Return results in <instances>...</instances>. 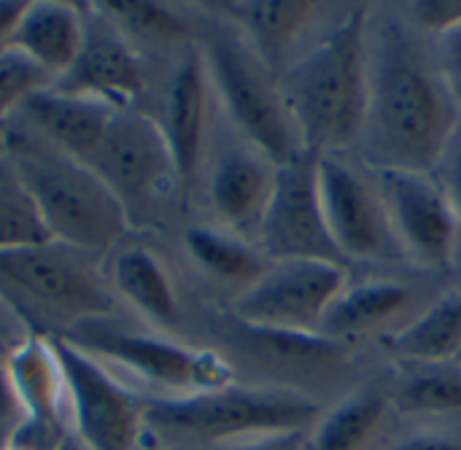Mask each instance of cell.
Wrapping results in <instances>:
<instances>
[{
  "label": "cell",
  "mask_w": 461,
  "mask_h": 450,
  "mask_svg": "<svg viewBox=\"0 0 461 450\" xmlns=\"http://www.w3.org/2000/svg\"><path fill=\"white\" fill-rule=\"evenodd\" d=\"M461 122L432 38L400 5L370 3L367 14V113L357 154L375 170L432 173Z\"/></svg>",
  "instance_id": "6da1fadb"
},
{
  "label": "cell",
  "mask_w": 461,
  "mask_h": 450,
  "mask_svg": "<svg viewBox=\"0 0 461 450\" xmlns=\"http://www.w3.org/2000/svg\"><path fill=\"white\" fill-rule=\"evenodd\" d=\"M367 14L370 3L340 5L332 24L281 76L303 146L313 154L359 146L367 113Z\"/></svg>",
  "instance_id": "7a4b0ae2"
},
{
  "label": "cell",
  "mask_w": 461,
  "mask_h": 450,
  "mask_svg": "<svg viewBox=\"0 0 461 450\" xmlns=\"http://www.w3.org/2000/svg\"><path fill=\"white\" fill-rule=\"evenodd\" d=\"M3 157L30 192L54 243L103 256L127 238L130 219L122 202L86 162L54 148L16 119L5 122Z\"/></svg>",
  "instance_id": "3957f363"
},
{
  "label": "cell",
  "mask_w": 461,
  "mask_h": 450,
  "mask_svg": "<svg viewBox=\"0 0 461 450\" xmlns=\"http://www.w3.org/2000/svg\"><path fill=\"white\" fill-rule=\"evenodd\" d=\"M197 19V49L221 119L276 165L303 151L300 130L289 111L281 76L251 49V43L211 5Z\"/></svg>",
  "instance_id": "277c9868"
},
{
  "label": "cell",
  "mask_w": 461,
  "mask_h": 450,
  "mask_svg": "<svg viewBox=\"0 0 461 450\" xmlns=\"http://www.w3.org/2000/svg\"><path fill=\"white\" fill-rule=\"evenodd\" d=\"M324 408L294 392L232 381L181 400H146V435L165 448L213 450L265 432L311 429Z\"/></svg>",
  "instance_id": "5b68a950"
},
{
  "label": "cell",
  "mask_w": 461,
  "mask_h": 450,
  "mask_svg": "<svg viewBox=\"0 0 461 450\" xmlns=\"http://www.w3.org/2000/svg\"><path fill=\"white\" fill-rule=\"evenodd\" d=\"M62 338L103 367H116L135 383L149 386L154 392L149 400H181L238 381L232 364L213 348L124 329L105 319L76 324Z\"/></svg>",
  "instance_id": "8992f818"
},
{
  "label": "cell",
  "mask_w": 461,
  "mask_h": 450,
  "mask_svg": "<svg viewBox=\"0 0 461 450\" xmlns=\"http://www.w3.org/2000/svg\"><path fill=\"white\" fill-rule=\"evenodd\" d=\"M319 197L330 238L354 270L408 267L392 232L375 170L357 154H316Z\"/></svg>",
  "instance_id": "52a82bcc"
},
{
  "label": "cell",
  "mask_w": 461,
  "mask_h": 450,
  "mask_svg": "<svg viewBox=\"0 0 461 450\" xmlns=\"http://www.w3.org/2000/svg\"><path fill=\"white\" fill-rule=\"evenodd\" d=\"M0 292L41 316L65 321L68 329L113 310L108 275L95 256L54 240L0 254Z\"/></svg>",
  "instance_id": "ba28073f"
},
{
  "label": "cell",
  "mask_w": 461,
  "mask_h": 450,
  "mask_svg": "<svg viewBox=\"0 0 461 450\" xmlns=\"http://www.w3.org/2000/svg\"><path fill=\"white\" fill-rule=\"evenodd\" d=\"M86 165L122 202L130 221L135 213H154L170 200L184 208L176 165L159 122L140 108H119L111 116Z\"/></svg>",
  "instance_id": "9c48e42d"
},
{
  "label": "cell",
  "mask_w": 461,
  "mask_h": 450,
  "mask_svg": "<svg viewBox=\"0 0 461 450\" xmlns=\"http://www.w3.org/2000/svg\"><path fill=\"white\" fill-rule=\"evenodd\" d=\"M351 270L335 262L284 259L230 302V316L254 329L286 335H321L330 308L348 284Z\"/></svg>",
  "instance_id": "30bf717a"
},
{
  "label": "cell",
  "mask_w": 461,
  "mask_h": 450,
  "mask_svg": "<svg viewBox=\"0 0 461 450\" xmlns=\"http://www.w3.org/2000/svg\"><path fill=\"white\" fill-rule=\"evenodd\" d=\"M429 278L435 275L411 267L362 270V275L351 273L327 313L321 338L351 351H362L365 346L378 348L408 327L443 292L435 289Z\"/></svg>",
  "instance_id": "8fae6325"
},
{
  "label": "cell",
  "mask_w": 461,
  "mask_h": 450,
  "mask_svg": "<svg viewBox=\"0 0 461 450\" xmlns=\"http://www.w3.org/2000/svg\"><path fill=\"white\" fill-rule=\"evenodd\" d=\"M54 346L68 386L70 435L86 450L140 448L146 440V400L65 338H54Z\"/></svg>",
  "instance_id": "7c38bea8"
},
{
  "label": "cell",
  "mask_w": 461,
  "mask_h": 450,
  "mask_svg": "<svg viewBox=\"0 0 461 450\" xmlns=\"http://www.w3.org/2000/svg\"><path fill=\"white\" fill-rule=\"evenodd\" d=\"M375 176L405 265L427 275H448L456 262L461 227L432 173L384 167Z\"/></svg>",
  "instance_id": "4fadbf2b"
},
{
  "label": "cell",
  "mask_w": 461,
  "mask_h": 450,
  "mask_svg": "<svg viewBox=\"0 0 461 450\" xmlns=\"http://www.w3.org/2000/svg\"><path fill=\"white\" fill-rule=\"evenodd\" d=\"M278 167L227 122L216 127L200 173L211 224L257 243L276 192Z\"/></svg>",
  "instance_id": "5bb4252c"
},
{
  "label": "cell",
  "mask_w": 461,
  "mask_h": 450,
  "mask_svg": "<svg viewBox=\"0 0 461 450\" xmlns=\"http://www.w3.org/2000/svg\"><path fill=\"white\" fill-rule=\"evenodd\" d=\"M257 246L270 262L316 259L343 265L327 230L313 151H303L278 167L276 192L259 227Z\"/></svg>",
  "instance_id": "9a60e30c"
},
{
  "label": "cell",
  "mask_w": 461,
  "mask_h": 450,
  "mask_svg": "<svg viewBox=\"0 0 461 450\" xmlns=\"http://www.w3.org/2000/svg\"><path fill=\"white\" fill-rule=\"evenodd\" d=\"M213 89L197 43L184 49L165 86L159 130L167 140L184 208L192 202L213 138Z\"/></svg>",
  "instance_id": "2e32d148"
},
{
  "label": "cell",
  "mask_w": 461,
  "mask_h": 450,
  "mask_svg": "<svg viewBox=\"0 0 461 450\" xmlns=\"http://www.w3.org/2000/svg\"><path fill=\"white\" fill-rule=\"evenodd\" d=\"M146 68L135 43L97 5H84V40L70 70L51 86L100 100L111 108H138L146 92Z\"/></svg>",
  "instance_id": "e0dca14e"
},
{
  "label": "cell",
  "mask_w": 461,
  "mask_h": 450,
  "mask_svg": "<svg viewBox=\"0 0 461 450\" xmlns=\"http://www.w3.org/2000/svg\"><path fill=\"white\" fill-rule=\"evenodd\" d=\"M5 367L24 408V424L11 446L59 450L70 435V405L54 338L30 335L11 351Z\"/></svg>",
  "instance_id": "ac0fdd59"
},
{
  "label": "cell",
  "mask_w": 461,
  "mask_h": 450,
  "mask_svg": "<svg viewBox=\"0 0 461 450\" xmlns=\"http://www.w3.org/2000/svg\"><path fill=\"white\" fill-rule=\"evenodd\" d=\"M211 8L251 43L278 76H284L340 11V5L316 0H235L211 3Z\"/></svg>",
  "instance_id": "d6986e66"
},
{
  "label": "cell",
  "mask_w": 461,
  "mask_h": 450,
  "mask_svg": "<svg viewBox=\"0 0 461 450\" xmlns=\"http://www.w3.org/2000/svg\"><path fill=\"white\" fill-rule=\"evenodd\" d=\"M402 424L381 370L321 410L308 429V450H386Z\"/></svg>",
  "instance_id": "ffe728a7"
},
{
  "label": "cell",
  "mask_w": 461,
  "mask_h": 450,
  "mask_svg": "<svg viewBox=\"0 0 461 450\" xmlns=\"http://www.w3.org/2000/svg\"><path fill=\"white\" fill-rule=\"evenodd\" d=\"M116 111L119 108H111L100 100L46 86L35 92L11 119L22 122L54 148L86 162Z\"/></svg>",
  "instance_id": "44dd1931"
},
{
  "label": "cell",
  "mask_w": 461,
  "mask_h": 450,
  "mask_svg": "<svg viewBox=\"0 0 461 450\" xmlns=\"http://www.w3.org/2000/svg\"><path fill=\"white\" fill-rule=\"evenodd\" d=\"M84 40V5L76 3H24L14 27L11 49L35 62L51 84L62 78L78 57Z\"/></svg>",
  "instance_id": "7402d4cb"
},
{
  "label": "cell",
  "mask_w": 461,
  "mask_h": 450,
  "mask_svg": "<svg viewBox=\"0 0 461 450\" xmlns=\"http://www.w3.org/2000/svg\"><path fill=\"white\" fill-rule=\"evenodd\" d=\"M111 292L162 329L181 324V300L165 262L140 243L122 240L108 262Z\"/></svg>",
  "instance_id": "603a6c76"
},
{
  "label": "cell",
  "mask_w": 461,
  "mask_h": 450,
  "mask_svg": "<svg viewBox=\"0 0 461 450\" xmlns=\"http://www.w3.org/2000/svg\"><path fill=\"white\" fill-rule=\"evenodd\" d=\"M384 381L405 424L461 416V367L456 362L386 364Z\"/></svg>",
  "instance_id": "cb8c5ba5"
},
{
  "label": "cell",
  "mask_w": 461,
  "mask_h": 450,
  "mask_svg": "<svg viewBox=\"0 0 461 450\" xmlns=\"http://www.w3.org/2000/svg\"><path fill=\"white\" fill-rule=\"evenodd\" d=\"M184 248L203 278L230 294V302L254 286L270 267V259L257 243L238 238L211 221L186 227Z\"/></svg>",
  "instance_id": "d4e9b609"
},
{
  "label": "cell",
  "mask_w": 461,
  "mask_h": 450,
  "mask_svg": "<svg viewBox=\"0 0 461 450\" xmlns=\"http://www.w3.org/2000/svg\"><path fill=\"white\" fill-rule=\"evenodd\" d=\"M461 348V289L446 286L408 327L375 351L389 364L405 362H456Z\"/></svg>",
  "instance_id": "484cf974"
},
{
  "label": "cell",
  "mask_w": 461,
  "mask_h": 450,
  "mask_svg": "<svg viewBox=\"0 0 461 450\" xmlns=\"http://www.w3.org/2000/svg\"><path fill=\"white\" fill-rule=\"evenodd\" d=\"M116 27L132 38H146L159 46L189 49L197 43V19L186 16L181 8L167 3H140V0H108L97 3Z\"/></svg>",
  "instance_id": "4316f807"
},
{
  "label": "cell",
  "mask_w": 461,
  "mask_h": 450,
  "mask_svg": "<svg viewBox=\"0 0 461 450\" xmlns=\"http://www.w3.org/2000/svg\"><path fill=\"white\" fill-rule=\"evenodd\" d=\"M49 240V230L30 192L0 154V254L32 248Z\"/></svg>",
  "instance_id": "83f0119b"
},
{
  "label": "cell",
  "mask_w": 461,
  "mask_h": 450,
  "mask_svg": "<svg viewBox=\"0 0 461 450\" xmlns=\"http://www.w3.org/2000/svg\"><path fill=\"white\" fill-rule=\"evenodd\" d=\"M51 86V78L22 51H0V124H5L35 92Z\"/></svg>",
  "instance_id": "f1b7e54d"
},
{
  "label": "cell",
  "mask_w": 461,
  "mask_h": 450,
  "mask_svg": "<svg viewBox=\"0 0 461 450\" xmlns=\"http://www.w3.org/2000/svg\"><path fill=\"white\" fill-rule=\"evenodd\" d=\"M386 450H461V416L402 424Z\"/></svg>",
  "instance_id": "f546056e"
},
{
  "label": "cell",
  "mask_w": 461,
  "mask_h": 450,
  "mask_svg": "<svg viewBox=\"0 0 461 450\" xmlns=\"http://www.w3.org/2000/svg\"><path fill=\"white\" fill-rule=\"evenodd\" d=\"M408 22L427 38H438L461 27V0H416L400 3Z\"/></svg>",
  "instance_id": "4dcf8cb0"
},
{
  "label": "cell",
  "mask_w": 461,
  "mask_h": 450,
  "mask_svg": "<svg viewBox=\"0 0 461 450\" xmlns=\"http://www.w3.org/2000/svg\"><path fill=\"white\" fill-rule=\"evenodd\" d=\"M432 178L443 189V194H446V200H448V205H451L461 227V122L454 138L448 140L446 151L440 154V159L432 170Z\"/></svg>",
  "instance_id": "1f68e13d"
},
{
  "label": "cell",
  "mask_w": 461,
  "mask_h": 450,
  "mask_svg": "<svg viewBox=\"0 0 461 450\" xmlns=\"http://www.w3.org/2000/svg\"><path fill=\"white\" fill-rule=\"evenodd\" d=\"M432 46H435V57L440 65L443 81L461 111V27L432 38Z\"/></svg>",
  "instance_id": "d6a6232c"
},
{
  "label": "cell",
  "mask_w": 461,
  "mask_h": 450,
  "mask_svg": "<svg viewBox=\"0 0 461 450\" xmlns=\"http://www.w3.org/2000/svg\"><path fill=\"white\" fill-rule=\"evenodd\" d=\"M22 424H24V408L19 402V394L14 389L5 362H0V450L11 446Z\"/></svg>",
  "instance_id": "836d02e7"
},
{
  "label": "cell",
  "mask_w": 461,
  "mask_h": 450,
  "mask_svg": "<svg viewBox=\"0 0 461 450\" xmlns=\"http://www.w3.org/2000/svg\"><path fill=\"white\" fill-rule=\"evenodd\" d=\"M213 450H308V429H286V432H265L254 437H243Z\"/></svg>",
  "instance_id": "e575fe53"
},
{
  "label": "cell",
  "mask_w": 461,
  "mask_h": 450,
  "mask_svg": "<svg viewBox=\"0 0 461 450\" xmlns=\"http://www.w3.org/2000/svg\"><path fill=\"white\" fill-rule=\"evenodd\" d=\"M22 11H24V3L0 0V51H5L11 46V35H14V27H16Z\"/></svg>",
  "instance_id": "d590c367"
},
{
  "label": "cell",
  "mask_w": 461,
  "mask_h": 450,
  "mask_svg": "<svg viewBox=\"0 0 461 450\" xmlns=\"http://www.w3.org/2000/svg\"><path fill=\"white\" fill-rule=\"evenodd\" d=\"M451 273L456 275V281H454L451 286H456V289H461V243H459V251H456V262H454Z\"/></svg>",
  "instance_id": "8d00e7d4"
},
{
  "label": "cell",
  "mask_w": 461,
  "mask_h": 450,
  "mask_svg": "<svg viewBox=\"0 0 461 450\" xmlns=\"http://www.w3.org/2000/svg\"><path fill=\"white\" fill-rule=\"evenodd\" d=\"M59 450H86V448H84V446H81V443H78L73 435H68V437H65V443L59 446Z\"/></svg>",
  "instance_id": "74e56055"
},
{
  "label": "cell",
  "mask_w": 461,
  "mask_h": 450,
  "mask_svg": "<svg viewBox=\"0 0 461 450\" xmlns=\"http://www.w3.org/2000/svg\"><path fill=\"white\" fill-rule=\"evenodd\" d=\"M138 450H170V448H165L162 443H157V440H151V446H146V440H143V446Z\"/></svg>",
  "instance_id": "f35d334b"
},
{
  "label": "cell",
  "mask_w": 461,
  "mask_h": 450,
  "mask_svg": "<svg viewBox=\"0 0 461 450\" xmlns=\"http://www.w3.org/2000/svg\"><path fill=\"white\" fill-rule=\"evenodd\" d=\"M5 148V124H0V154Z\"/></svg>",
  "instance_id": "ab89813d"
},
{
  "label": "cell",
  "mask_w": 461,
  "mask_h": 450,
  "mask_svg": "<svg viewBox=\"0 0 461 450\" xmlns=\"http://www.w3.org/2000/svg\"><path fill=\"white\" fill-rule=\"evenodd\" d=\"M5 450H27V448H19V446H8Z\"/></svg>",
  "instance_id": "60d3db41"
},
{
  "label": "cell",
  "mask_w": 461,
  "mask_h": 450,
  "mask_svg": "<svg viewBox=\"0 0 461 450\" xmlns=\"http://www.w3.org/2000/svg\"><path fill=\"white\" fill-rule=\"evenodd\" d=\"M456 364L461 367V348H459V354H456Z\"/></svg>",
  "instance_id": "b9f144b4"
},
{
  "label": "cell",
  "mask_w": 461,
  "mask_h": 450,
  "mask_svg": "<svg viewBox=\"0 0 461 450\" xmlns=\"http://www.w3.org/2000/svg\"><path fill=\"white\" fill-rule=\"evenodd\" d=\"M170 450H173V448H170Z\"/></svg>",
  "instance_id": "7bdbcfd3"
}]
</instances>
